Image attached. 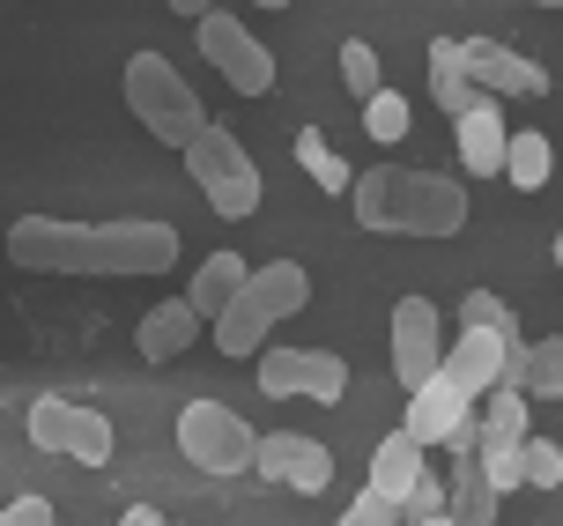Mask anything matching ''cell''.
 Segmentation results:
<instances>
[{"label":"cell","instance_id":"obj_29","mask_svg":"<svg viewBox=\"0 0 563 526\" xmlns=\"http://www.w3.org/2000/svg\"><path fill=\"white\" fill-rule=\"evenodd\" d=\"M460 327H505V333H519V319H511V305L497 297V289H467V297H460Z\"/></svg>","mask_w":563,"mask_h":526},{"label":"cell","instance_id":"obj_27","mask_svg":"<svg viewBox=\"0 0 563 526\" xmlns=\"http://www.w3.org/2000/svg\"><path fill=\"white\" fill-rule=\"evenodd\" d=\"M400 519H416V526H445V482L422 468L408 490H400Z\"/></svg>","mask_w":563,"mask_h":526},{"label":"cell","instance_id":"obj_23","mask_svg":"<svg viewBox=\"0 0 563 526\" xmlns=\"http://www.w3.org/2000/svg\"><path fill=\"white\" fill-rule=\"evenodd\" d=\"M422 474V445L408 438V430H386L378 438V452H371V490H386V497L400 504V490Z\"/></svg>","mask_w":563,"mask_h":526},{"label":"cell","instance_id":"obj_13","mask_svg":"<svg viewBox=\"0 0 563 526\" xmlns=\"http://www.w3.org/2000/svg\"><path fill=\"white\" fill-rule=\"evenodd\" d=\"M467 416H475V393H460L445 371H430V379H416V386H408V423H400V430L430 452V445H445Z\"/></svg>","mask_w":563,"mask_h":526},{"label":"cell","instance_id":"obj_20","mask_svg":"<svg viewBox=\"0 0 563 526\" xmlns=\"http://www.w3.org/2000/svg\"><path fill=\"white\" fill-rule=\"evenodd\" d=\"M245 267H253L245 252H208V260L194 267V282H186V305L200 311V327H208V319H216V311L230 305V289L245 282Z\"/></svg>","mask_w":563,"mask_h":526},{"label":"cell","instance_id":"obj_2","mask_svg":"<svg viewBox=\"0 0 563 526\" xmlns=\"http://www.w3.org/2000/svg\"><path fill=\"white\" fill-rule=\"evenodd\" d=\"M349 208L378 238H460L467 230V186L408 164H378L349 178Z\"/></svg>","mask_w":563,"mask_h":526},{"label":"cell","instance_id":"obj_4","mask_svg":"<svg viewBox=\"0 0 563 526\" xmlns=\"http://www.w3.org/2000/svg\"><path fill=\"white\" fill-rule=\"evenodd\" d=\"M126 111H134L156 141H170V149L208 127V105L194 97V83H186L164 53H134L126 59Z\"/></svg>","mask_w":563,"mask_h":526},{"label":"cell","instance_id":"obj_15","mask_svg":"<svg viewBox=\"0 0 563 526\" xmlns=\"http://www.w3.org/2000/svg\"><path fill=\"white\" fill-rule=\"evenodd\" d=\"M200 333H208V327H200V311L186 305V297H170V305H148V311H141L134 349H141L148 363H170V357H186Z\"/></svg>","mask_w":563,"mask_h":526},{"label":"cell","instance_id":"obj_6","mask_svg":"<svg viewBox=\"0 0 563 526\" xmlns=\"http://www.w3.org/2000/svg\"><path fill=\"white\" fill-rule=\"evenodd\" d=\"M253 423L223 408V401H186L178 408V452L194 460L200 474H245L253 468Z\"/></svg>","mask_w":563,"mask_h":526},{"label":"cell","instance_id":"obj_22","mask_svg":"<svg viewBox=\"0 0 563 526\" xmlns=\"http://www.w3.org/2000/svg\"><path fill=\"white\" fill-rule=\"evenodd\" d=\"M430 97H438V111H467L482 97L475 89V75H467V59H460V37H438V45H430Z\"/></svg>","mask_w":563,"mask_h":526},{"label":"cell","instance_id":"obj_9","mask_svg":"<svg viewBox=\"0 0 563 526\" xmlns=\"http://www.w3.org/2000/svg\"><path fill=\"white\" fill-rule=\"evenodd\" d=\"M460 59L475 75L482 97H505V105H527V97H549V75H541L527 53H511L497 37H460Z\"/></svg>","mask_w":563,"mask_h":526},{"label":"cell","instance_id":"obj_10","mask_svg":"<svg viewBox=\"0 0 563 526\" xmlns=\"http://www.w3.org/2000/svg\"><path fill=\"white\" fill-rule=\"evenodd\" d=\"M253 468L267 474V482H282V490H327L334 482V452L319 438H305V430H267V438H253Z\"/></svg>","mask_w":563,"mask_h":526},{"label":"cell","instance_id":"obj_24","mask_svg":"<svg viewBox=\"0 0 563 526\" xmlns=\"http://www.w3.org/2000/svg\"><path fill=\"white\" fill-rule=\"evenodd\" d=\"M297 164H305V178L319 186V194H349V178H356V171L341 164V149L319 134V127H305V134H297Z\"/></svg>","mask_w":563,"mask_h":526},{"label":"cell","instance_id":"obj_25","mask_svg":"<svg viewBox=\"0 0 563 526\" xmlns=\"http://www.w3.org/2000/svg\"><path fill=\"white\" fill-rule=\"evenodd\" d=\"M364 134L378 141V149H394V141L408 134V97H400L394 83H378V89L364 97Z\"/></svg>","mask_w":563,"mask_h":526},{"label":"cell","instance_id":"obj_1","mask_svg":"<svg viewBox=\"0 0 563 526\" xmlns=\"http://www.w3.org/2000/svg\"><path fill=\"white\" fill-rule=\"evenodd\" d=\"M8 260L23 275H59V282H141L178 267V230L164 216H134V222L15 216L8 222Z\"/></svg>","mask_w":563,"mask_h":526},{"label":"cell","instance_id":"obj_33","mask_svg":"<svg viewBox=\"0 0 563 526\" xmlns=\"http://www.w3.org/2000/svg\"><path fill=\"white\" fill-rule=\"evenodd\" d=\"M253 8H289V0H253Z\"/></svg>","mask_w":563,"mask_h":526},{"label":"cell","instance_id":"obj_31","mask_svg":"<svg viewBox=\"0 0 563 526\" xmlns=\"http://www.w3.org/2000/svg\"><path fill=\"white\" fill-rule=\"evenodd\" d=\"M0 526H53V504L45 497H15V504H0Z\"/></svg>","mask_w":563,"mask_h":526},{"label":"cell","instance_id":"obj_26","mask_svg":"<svg viewBox=\"0 0 563 526\" xmlns=\"http://www.w3.org/2000/svg\"><path fill=\"white\" fill-rule=\"evenodd\" d=\"M519 490H563V445L556 438H519Z\"/></svg>","mask_w":563,"mask_h":526},{"label":"cell","instance_id":"obj_5","mask_svg":"<svg viewBox=\"0 0 563 526\" xmlns=\"http://www.w3.org/2000/svg\"><path fill=\"white\" fill-rule=\"evenodd\" d=\"M194 45L208 53V67H216L238 97H267V89H275V53H267V37H253V30L238 23V15H223L216 0L194 15Z\"/></svg>","mask_w":563,"mask_h":526},{"label":"cell","instance_id":"obj_21","mask_svg":"<svg viewBox=\"0 0 563 526\" xmlns=\"http://www.w3.org/2000/svg\"><path fill=\"white\" fill-rule=\"evenodd\" d=\"M549 171H556V156H549V134H534V127L505 134V156H497V178H505V186H519V194H541V186H549Z\"/></svg>","mask_w":563,"mask_h":526},{"label":"cell","instance_id":"obj_16","mask_svg":"<svg viewBox=\"0 0 563 526\" xmlns=\"http://www.w3.org/2000/svg\"><path fill=\"white\" fill-rule=\"evenodd\" d=\"M497 386H519L527 401H563V341H556V333L534 341V349H519V341H511L505 379H497Z\"/></svg>","mask_w":563,"mask_h":526},{"label":"cell","instance_id":"obj_18","mask_svg":"<svg viewBox=\"0 0 563 526\" xmlns=\"http://www.w3.org/2000/svg\"><path fill=\"white\" fill-rule=\"evenodd\" d=\"M267 327H275V319L260 311V297L245 289V282H238V289H230V305L208 319V333H216V349H223V357H253L260 341H267Z\"/></svg>","mask_w":563,"mask_h":526},{"label":"cell","instance_id":"obj_17","mask_svg":"<svg viewBox=\"0 0 563 526\" xmlns=\"http://www.w3.org/2000/svg\"><path fill=\"white\" fill-rule=\"evenodd\" d=\"M245 289H253L260 297V311H267V319H297V311L311 305V275L305 267H297V260H267V267H245Z\"/></svg>","mask_w":563,"mask_h":526},{"label":"cell","instance_id":"obj_14","mask_svg":"<svg viewBox=\"0 0 563 526\" xmlns=\"http://www.w3.org/2000/svg\"><path fill=\"white\" fill-rule=\"evenodd\" d=\"M452 141H460V164L475 178H497L505 156V97H475L467 111H452Z\"/></svg>","mask_w":563,"mask_h":526},{"label":"cell","instance_id":"obj_19","mask_svg":"<svg viewBox=\"0 0 563 526\" xmlns=\"http://www.w3.org/2000/svg\"><path fill=\"white\" fill-rule=\"evenodd\" d=\"M497 490L482 482V468H475V452L467 445H452V490H445V519H460V526H489L497 519Z\"/></svg>","mask_w":563,"mask_h":526},{"label":"cell","instance_id":"obj_12","mask_svg":"<svg viewBox=\"0 0 563 526\" xmlns=\"http://www.w3.org/2000/svg\"><path fill=\"white\" fill-rule=\"evenodd\" d=\"M438 349H445V319L430 297H400L394 305V379L400 386H416L438 371Z\"/></svg>","mask_w":563,"mask_h":526},{"label":"cell","instance_id":"obj_34","mask_svg":"<svg viewBox=\"0 0 563 526\" xmlns=\"http://www.w3.org/2000/svg\"><path fill=\"white\" fill-rule=\"evenodd\" d=\"M534 8H563V0H534Z\"/></svg>","mask_w":563,"mask_h":526},{"label":"cell","instance_id":"obj_8","mask_svg":"<svg viewBox=\"0 0 563 526\" xmlns=\"http://www.w3.org/2000/svg\"><path fill=\"white\" fill-rule=\"evenodd\" d=\"M260 363V393H275V401H341L349 393V363L334 349H253Z\"/></svg>","mask_w":563,"mask_h":526},{"label":"cell","instance_id":"obj_3","mask_svg":"<svg viewBox=\"0 0 563 526\" xmlns=\"http://www.w3.org/2000/svg\"><path fill=\"white\" fill-rule=\"evenodd\" d=\"M178 149H186V178L200 186V200H208L223 222L260 216V194H267V186H260V164L245 156V141L230 134V127L208 119V127H200L194 141H178Z\"/></svg>","mask_w":563,"mask_h":526},{"label":"cell","instance_id":"obj_11","mask_svg":"<svg viewBox=\"0 0 563 526\" xmlns=\"http://www.w3.org/2000/svg\"><path fill=\"white\" fill-rule=\"evenodd\" d=\"M511 341H519V333H505V327H460L445 349H438V371H445L460 393H489L497 379H505Z\"/></svg>","mask_w":563,"mask_h":526},{"label":"cell","instance_id":"obj_32","mask_svg":"<svg viewBox=\"0 0 563 526\" xmlns=\"http://www.w3.org/2000/svg\"><path fill=\"white\" fill-rule=\"evenodd\" d=\"M164 8H170V15H186V23H194V15L208 8V0H164Z\"/></svg>","mask_w":563,"mask_h":526},{"label":"cell","instance_id":"obj_28","mask_svg":"<svg viewBox=\"0 0 563 526\" xmlns=\"http://www.w3.org/2000/svg\"><path fill=\"white\" fill-rule=\"evenodd\" d=\"M341 83L356 89V97H371V89L386 83V67H378V45H364V37H349V45H341Z\"/></svg>","mask_w":563,"mask_h":526},{"label":"cell","instance_id":"obj_7","mask_svg":"<svg viewBox=\"0 0 563 526\" xmlns=\"http://www.w3.org/2000/svg\"><path fill=\"white\" fill-rule=\"evenodd\" d=\"M30 445H37V452H59V460H75V468H104V460H112V423L97 416L89 401L37 393V401H30Z\"/></svg>","mask_w":563,"mask_h":526},{"label":"cell","instance_id":"obj_30","mask_svg":"<svg viewBox=\"0 0 563 526\" xmlns=\"http://www.w3.org/2000/svg\"><path fill=\"white\" fill-rule=\"evenodd\" d=\"M386 519H400V504L386 497V490H371V482H364V497L341 512V526H386Z\"/></svg>","mask_w":563,"mask_h":526}]
</instances>
